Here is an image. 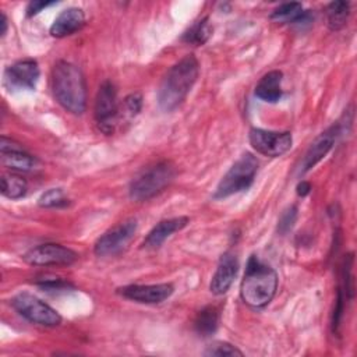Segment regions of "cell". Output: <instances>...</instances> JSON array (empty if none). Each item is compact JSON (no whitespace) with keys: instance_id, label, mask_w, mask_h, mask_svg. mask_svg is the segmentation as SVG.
<instances>
[{"instance_id":"cell-30","label":"cell","mask_w":357,"mask_h":357,"mask_svg":"<svg viewBox=\"0 0 357 357\" xmlns=\"http://www.w3.org/2000/svg\"><path fill=\"white\" fill-rule=\"evenodd\" d=\"M296 190H297V194H298L300 197H305V195H308L310 191H311V184H310L308 181L301 180V181L297 184Z\"/></svg>"},{"instance_id":"cell-28","label":"cell","mask_w":357,"mask_h":357,"mask_svg":"<svg viewBox=\"0 0 357 357\" xmlns=\"http://www.w3.org/2000/svg\"><path fill=\"white\" fill-rule=\"evenodd\" d=\"M39 286L42 289H45L46 291H64L68 287H71V284L60 280V279H52V280H45L42 283H39Z\"/></svg>"},{"instance_id":"cell-29","label":"cell","mask_w":357,"mask_h":357,"mask_svg":"<svg viewBox=\"0 0 357 357\" xmlns=\"http://www.w3.org/2000/svg\"><path fill=\"white\" fill-rule=\"evenodd\" d=\"M52 4H54V1H36V0L31 1L28 4V7H26V15L32 17V15L38 14L39 11H42L43 8H46V7L52 6Z\"/></svg>"},{"instance_id":"cell-21","label":"cell","mask_w":357,"mask_h":357,"mask_svg":"<svg viewBox=\"0 0 357 357\" xmlns=\"http://www.w3.org/2000/svg\"><path fill=\"white\" fill-rule=\"evenodd\" d=\"M350 15V4L347 1H332L326 7V17H328V25L332 31H339L342 29L347 18Z\"/></svg>"},{"instance_id":"cell-8","label":"cell","mask_w":357,"mask_h":357,"mask_svg":"<svg viewBox=\"0 0 357 357\" xmlns=\"http://www.w3.org/2000/svg\"><path fill=\"white\" fill-rule=\"evenodd\" d=\"M137 227H138V223H137V219L134 218H130L117 223L96 240L93 245V252L98 257H109V255L119 254L131 241V238L137 231Z\"/></svg>"},{"instance_id":"cell-25","label":"cell","mask_w":357,"mask_h":357,"mask_svg":"<svg viewBox=\"0 0 357 357\" xmlns=\"http://www.w3.org/2000/svg\"><path fill=\"white\" fill-rule=\"evenodd\" d=\"M204 356H218V357H234V356H243V351L238 350L236 346L227 343V342H213L211 343L205 351Z\"/></svg>"},{"instance_id":"cell-9","label":"cell","mask_w":357,"mask_h":357,"mask_svg":"<svg viewBox=\"0 0 357 357\" xmlns=\"http://www.w3.org/2000/svg\"><path fill=\"white\" fill-rule=\"evenodd\" d=\"M251 146L264 156L278 158L286 153L293 144L289 131H268L262 128H251L248 134Z\"/></svg>"},{"instance_id":"cell-17","label":"cell","mask_w":357,"mask_h":357,"mask_svg":"<svg viewBox=\"0 0 357 357\" xmlns=\"http://www.w3.org/2000/svg\"><path fill=\"white\" fill-rule=\"evenodd\" d=\"M85 24V14L78 7L63 10L50 26V35L54 38H64L79 31Z\"/></svg>"},{"instance_id":"cell-20","label":"cell","mask_w":357,"mask_h":357,"mask_svg":"<svg viewBox=\"0 0 357 357\" xmlns=\"http://www.w3.org/2000/svg\"><path fill=\"white\" fill-rule=\"evenodd\" d=\"M212 35V25L209 22L208 17H202L198 21H195L183 35V40L185 43L194 45V46H202L208 42V39Z\"/></svg>"},{"instance_id":"cell-23","label":"cell","mask_w":357,"mask_h":357,"mask_svg":"<svg viewBox=\"0 0 357 357\" xmlns=\"http://www.w3.org/2000/svg\"><path fill=\"white\" fill-rule=\"evenodd\" d=\"M303 13L304 10L301 3H283L272 11L271 20L282 24H296V21L301 17Z\"/></svg>"},{"instance_id":"cell-6","label":"cell","mask_w":357,"mask_h":357,"mask_svg":"<svg viewBox=\"0 0 357 357\" xmlns=\"http://www.w3.org/2000/svg\"><path fill=\"white\" fill-rule=\"evenodd\" d=\"M11 305L32 324L43 326H57L61 324V315L54 308L29 293H20L13 297Z\"/></svg>"},{"instance_id":"cell-16","label":"cell","mask_w":357,"mask_h":357,"mask_svg":"<svg viewBox=\"0 0 357 357\" xmlns=\"http://www.w3.org/2000/svg\"><path fill=\"white\" fill-rule=\"evenodd\" d=\"M190 219L187 216H177L172 219L160 220L158 225H155L148 236L145 237L142 245L145 248H158L160 247L166 238H169L173 233L180 231L188 225Z\"/></svg>"},{"instance_id":"cell-22","label":"cell","mask_w":357,"mask_h":357,"mask_svg":"<svg viewBox=\"0 0 357 357\" xmlns=\"http://www.w3.org/2000/svg\"><path fill=\"white\" fill-rule=\"evenodd\" d=\"M26 181L17 174L1 176V194L8 199H20L26 194Z\"/></svg>"},{"instance_id":"cell-2","label":"cell","mask_w":357,"mask_h":357,"mask_svg":"<svg viewBox=\"0 0 357 357\" xmlns=\"http://www.w3.org/2000/svg\"><path fill=\"white\" fill-rule=\"evenodd\" d=\"M199 64L194 54H187L177 61L163 77L158 89V103L165 112H172L183 103L195 84Z\"/></svg>"},{"instance_id":"cell-4","label":"cell","mask_w":357,"mask_h":357,"mask_svg":"<svg viewBox=\"0 0 357 357\" xmlns=\"http://www.w3.org/2000/svg\"><path fill=\"white\" fill-rule=\"evenodd\" d=\"M176 170L174 166L162 160L146 169H144L138 176L130 183L128 194L132 201H148L156 194L162 192L174 178Z\"/></svg>"},{"instance_id":"cell-1","label":"cell","mask_w":357,"mask_h":357,"mask_svg":"<svg viewBox=\"0 0 357 357\" xmlns=\"http://www.w3.org/2000/svg\"><path fill=\"white\" fill-rule=\"evenodd\" d=\"M52 89L56 100L70 113L86 109V84L82 71L73 63L59 60L52 70Z\"/></svg>"},{"instance_id":"cell-31","label":"cell","mask_w":357,"mask_h":357,"mask_svg":"<svg viewBox=\"0 0 357 357\" xmlns=\"http://www.w3.org/2000/svg\"><path fill=\"white\" fill-rule=\"evenodd\" d=\"M0 25H1V29H0V36H4L6 32H7V28H8V24H7V17L4 13H1L0 15Z\"/></svg>"},{"instance_id":"cell-18","label":"cell","mask_w":357,"mask_h":357,"mask_svg":"<svg viewBox=\"0 0 357 357\" xmlns=\"http://www.w3.org/2000/svg\"><path fill=\"white\" fill-rule=\"evenodd\" d=\"M282 71L272 70L266 73L255 86V96L264 102L275 103L282 96Z\"/></svg>"},{"instance_id":"cell-26","label":"cell","mask_w":357,"mask_h":357,"mask_svg":"<svg viewBox=\"0 0 357 357\" xmlns=\"http://www.w3.org/2000/svg\"><path fill=\"white\" fill-rule=\"evenodd\" d=\"M296 219H297V206L296 205H291L289 208H286L280 218H279V222H278V231L280 234H286L291 227L293 225L296 223Z\"/></svg>"},{"instance_id":"cell-11","label":"cell","mask_w":357,"mask_h":357,"mask_svg":"<svg viewBox=\"0 0 357 357\" xmlns=\"http://www.w3.org/2000/svg\"><path fill=\"white\" fill-rule=\"evenodd\" d=\"M342 126L339 123L331 126L324 132H321L308 146L307 152L304 153V158L300 162L298 166V174L307 173L310 169H312L325 155L332 149L336 138L340 135Z\"/></svg>"},{"instance_id":"cell-19","label":"cell","mask_w":357,"mask_h":357,"mask_svg":"<svg viewBox=\"0 0 357 357\" xmlns=\"http://www.w3.org/2000/svg\"><path fill=\"white\" fill-rule=\"evenodd\" d=\"M219 326V310L215 305H206L201 311H198L194 328L198 335L206 337L216 332Z\"/></svg>"},{"instance_id":"cell-14","label":"cell","mask_w":357,"mask_h":357,"mask_svg":"<svg viewBox=\"0 0 357 357\" xmlns=\"http://www.w3.org/2000/svg\"><path fill=\"white\" fill-rule=\"evenodd\" d=\"M238 272V259L233 252H225L218 264V268L211 279L209 290L215 296L225 294L234 282Z\"/></svg>"},{"instance_id":"cell-10","label":"cell","mask_w":357,"mask_h":357,"mask_svg":"<svg viewBox=\"0 0 357 357\" xmlns=\"http://www.w3.org/2000/svg\"><path fill=\"white\" fill-rule=\"evenodd\" d=\"M78 254L68 247L54 243L39 244L28 250L22 259L35 266H50V265H71L77 261Z\"/></svg>"},{"instance_id":"cell-13","label":"cell","mask_w":357,"mask_h":357,"mask_svg":"<svg viewBox=\"0 0 357 357\" xmlns=\"http://www.w3.org/2000/svg\"><path fill=\"white\" fill-rule=\"evenodd\" d=\"M39 78L36 60L24 59L11 64L4 74V82L10 89H33Z\"/></svg>"},{"instance_id":"cell-3","label":"cell","mask_w":357,"mask_h":357,"mask_svg":"<svg viewBox=\"0 0 357 357\" xmlns=\"http://www.w3.org/2000/svg\"><path fill=\"white\" fill-rule=\"evenodd\" d=\"M276 289L278 273L275 269L251 255L240 286L241 300L252 308H262L272 301Z\"/></svg>"},{"instance_id":"cell-12","label":"cell","mask_w":357,"mask_h":357,"mask_svg":"<svg viewBox=\"0 0 357 357\" xmlns=\"http://www.w3.org/2000/svg\"><path fill=\"white\" fill-rule=\"evenodd\" d=\"M117 291L131 301L141 304H159L173 294L174 287L172 283L128 284L117 289Z\"/></svg>"},{"instance_id":"cell-24","label":"cell","mask_w":357,"mask_h":357,"mask_svg":"<svg viewBox=\"0 0 357 357\" xmlns=\"http://www.w3.org/2000/svg\"><path fill=\"white\" fill-rule=\"evenodd\" d=\"M38 204L42 208H63L68 205V198L61 188H50L39 197Z\"/></svg>"},{"instance_id":"cell-27","label":"cell","mask_w":357,"mask_h":357,"mask_svg":"<svg viewBox=\"0 0 357 357\" xmlns=\"http://www.w3.org/2000/svg\"><path fill=\"white\" fill-rule=\"evenodd\" d=\"M123 112L127 117H134L142 107V96L139 93H131L123 100Z\"/></svg>"},{"instance_id":"cell-5","label":"cell","mask_w":357,"mask_h":357,"mask_svg":"<svg viewBox=\"0 0 357 357\" xmlns=\"http://www.w3.org/2000/svg\"><path fill=\"white\" fill-rule=\"evenodd\" d=\"M257 170H258L257 158L248 152L241 155L219 181L213 192V198L223 199L233 194L248 190L254 183Z\"/></svg>"},{"instance_id":"cell-15","label":"cell","mask_w":357,"mask_h":357,"mask_svg":"<svg viewBox=\"0 0 357 357\" xmlns=\"http://www.w3.org/2000/svg\"><path fill=\"white\" fill-rule=\"evenodd\" d=\"M1 165L17 172H29L35 166L33 158L26 153L20 144L14 142L7 137H1L0 141Z\"/></svg>"},{"instance_id":"cell-7","label":"cell","mask_w":357,"mask_h":357,"mask_svg":"<svg viewBox=\"0 0 357 357\" xmlns=\"http://www.w3.org/2000/svg\"><path fill=\"white\" fill-rule=\"evenodd\" d=\"M120 109L117 89L113 82L103 81L95 99V121L103 134H112L119 123Z\"/></svg>"}]
</instances>
